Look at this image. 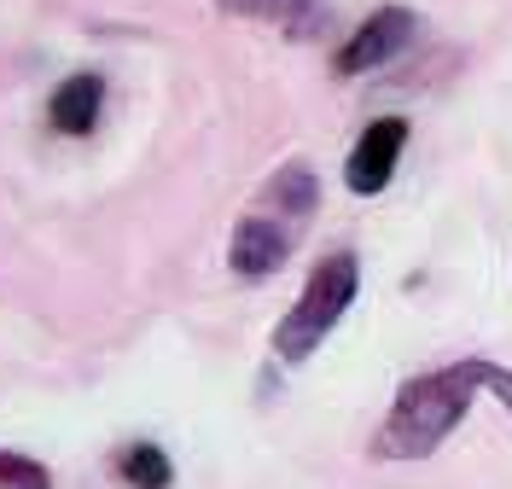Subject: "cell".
Returning a JSON list of instances; mask_svg holds the SVG:
<instances>
[{"label": "cell", "mask_w": 512, "mask_h": 489, "mask_svg": "<svg viewBox=\"0 0 512 489\" xmlns=\"http://www.w3.org/2000/svg\"><path fill=\"white\" fill-rule=\"evenodd\" d=\"M478 391H495L512 414V367H501V361H489V356H460V361H448V367L414 373V379L396 391L384 425L373 431V460L437 455L448 431L472 414V396Z\"/></svg>", "instance_id": "obj_1"}, {"label": "cell", "mask_w": 512, "mask_h": 489, "mask_svg": "<svg viewBox=\"0 0 512 489\" xmlns=\"http://www.w3.org/2000/svg\"><path fill=\"white\" fill-rule=\"evenodd\" d=\"M315 204H320L315 163H303V158L280 163V169L262 181V193L245 204L239 228L227 239L233 274H239V280H268V274H280L286 257L303 245L309 222H315Z\"/></svg>", "instance_id": "obj_2"}, {"label": "cell", "mask_w": 512, "mask_h": 489, "mask_svg": "<svg viewBox=\"0 0 512 489\" xmlns=\"http://www.w3.org/2000/svg\"><path fill=\"white\" fill-rule=\"evenodd\" d=\"M361 292V257L355 251H326L309 268V286L297 292V303L286 309V321L274 326V356L280 361H309L326 344V332L344 321V309Z\"/></svg>", "instance_id": "obj_3"}, {"label": "cell", "mask_w": 512, "mask_h": 489, "mask_svg": "<svg viewBox=\"0 0 512 489\" xmlns=\"http://www.w3.org/2000/svg\"><path fill=\"white\" fill-rule=\"evenodd\" d=\"M414 30H419L414 6H379V12H367V18L338 41V53H332V76H367V70L390 65V59L414 41Z\"/></svg>", "instance_id": "obj_4"}, {"label": "cell", "mask_w": 512, "mask_h": 489, "mask_svg": "<svg viewBox=\"0 0 512 489\" xmlns=\"http://www.w3.org/2000/svg\"><path fill=\"white\" fill-rule=\"evenodd\" d=\"M402 146H408V123H402V117H379V123H367L361 140L350 146V163H344L350 193L379 198L384 187H390V175H396V163H402Z\"/></svg>", "instance_id": "obj_5"}, {"label": "cell", "mask_w": 512, "mask_h": 489, "mask_svg": "<svg viewBox=\"0 0 512 489\" xmlns=\"http://www.w3.org/2000/svg\"><path fill=\"white\" fill-rule=\"evenodd\" d=\"M233 18H256L274 24L286 41H320L332 30V0H216Z\"/></svg>", "instance_id": "obj_6"}, {"label": "cell", "mask_w": 512, "mask_h": 489, "mask_svg": "<svg viewBox=\"0 0 512 489\" xmlns=\"http://www.w3.org/2000/svg\"><path fill=\"white\" fill-rule=\"evenodd\" d=\"M99 111H105V76H99V70L64 76L59 88H53V99H47V123H53V134H70V140L94 134Z\"/></svg>", "instance_id": "obj_7"}, {"label": "cell", "mask_w": 512, "mask_h": 489, "mask_svg": "<svg viewBox=\"0 0 512 489\" xmlns=\"http://www.w3.org/2000/svg\"><path fill=\"white\" fill-rule=\"evenodd\" d=\"M111 472H117L128 489H169L175 484V460H169V449H158V443H123V449L111 455Z\"/></svg>", "instance_id": "obj_8"}, {"label": "cell", "mask_w": 512, "mask_h": 489, "mask_svg": "<svg viewBox=\"0 0 512 489\" xmlns=\"http://www.w3.org/2000/svg\"><path fill=\"white\" fill-rule=\"evenodd\" d=\"M0 489H53V472L30 455H12L0 449Z\"/></svg>", "instance_id": "obj_9"}]
</instances>
